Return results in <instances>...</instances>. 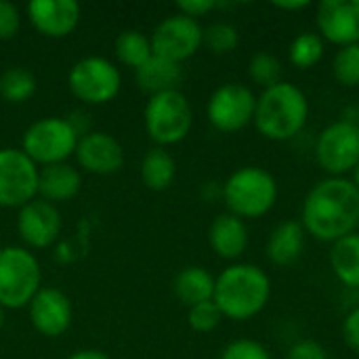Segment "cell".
I'll use <instances>...</instances> for the list:
<instances>
[{"label":"cell","mask_w":359,"mask_h":359,"mask_svg":"<svg viewBox=\"0 0 359 359\" xmlns=\"http://www.w3.org/2000/svg\"><path fill=\"white\" fill-rule=\"evenodd\" d=\"M328 263L341 284L359 288V231L337 240L330 246Z\"/></svg>","instance_id":"cell-23"},{"label":"cell","mask_w":359,"mask_h":359,"mask_svg":"<svg viewBox=\"0 0 359 359\" xmlns=\"http://www.w3.org/2000/svg\"><path fill=\"white\" fill-rule=\"evenodd\" d=\"M257 95L242 82H227L215 88L206 103L208 122L221 133H238L252 124Z\"/></svg>","instance_id":"cell-10"},{"label":"cell","mask_w":359,"mask_h":359,"mask_svg":"<svg viewBox=\"0 0 359 359\" xmlns=\"http://www.w3.org/2000/svg\"><path fill=\"white\" fill-rule=\"evenodd\" d=\"M76 162L84 172L90 175H114L124 166V149L120 141L101 130H88L78 139L76 145Z\"/></svg>","instance_id":"cell-15"},{"label":"cell","mask_w":359,"mask_h":359,"mask_svg":"<svg viewBox=\"0 0 359 359\" xmlns=\"http://www.w3.org/2000/svg\"><path fill=\"white\" fill-rule=\"evenodd\" d=\"M151 50L158 57L183 63L194 57L204 44V27L200 21L181 13L164 17L151 34Z\"/></svg>","instance_id":"cell-12"},{"label":"cell","mask_w":359,"mask_h":359,"mask_svg":"<svg viewBox=\"0 0 359 359\" xmlns=\"http://www.w3.org/2000/svg\"><path fill=\"white\" fill-rule=\"evenodd\" d=\"M343 339L345 343L359 353V307L351 309L343 320Z\"/></svg>","instance_id":"cell-36"},{"label":"cell","mask_w":359,"mask_h":359,"mask_svg":"<svg viewBox=\"0 0 359 359\" xmlns=\"http://www.w3.org/2000/svg\"><path fill=\"white\" fill-rule=\"evenodd\" d=\"M326 42L318 32H301L292 38L288 46V59L299 69H309L318 65L324 57Z\"/></svg>","instance_id":"cell-26"},{"label":"cell","mask_w":359,"mask_h":359,"mask_svg":"<svg viewBox=\"0 0 359 359\" xmlns=\"http://www.w3.org/2000/svg\"><path fill=\"white\" fill-rule=\"evenodd\" d=\"M78 130L67 118L48 116L32 122L21 139V151L36 166H50L67 162L78 145Z\"/></svg>","instance_id":"cell-7"},{"label":"cell","mask_w":359,"mask_h":359,"mask_svg":"<svg viewBox=\"0 0 359 359\" xmlns=\"http://www.w3.org/2000/svg\"><path fill=\"white\" fill-rule=\"evenodd\" d=\"M82 187V175L76 166L61 162L42 166L38 170V198L50 204H61L78 196Z\"/></svg>","instance_id":"cell-19"},{"label":"cell","mask_w":359,"mask_h":359,"mask_svg":"<svg viewBox=\"0 0 359 359\" xmlns=\"http://www.w3.org/2000/svg\"><path fill=\"white\" fill-rule=\"evenodd\" d=\"M355 122V126H358V133H359V116H358V120H353Z\"/></svg>","instance_id":"cell-41"},{"label":"cell","mask_w":359,"mask_h":359,"mask_svg":"<svg viewBox=\"0 0 359 359\" xmlns=\"http://www.w3.org/2000/svg\"><path fill=\"white\" fill-rule=\"evenodd\" d=\"M269 297L271 280L255 263H233L215 278L212 301L227 320H252L267 307Z\"/></svg>","instance_id":"cell-2"},{"label":"cell","mask_w":359,"mask_h":359,"mask_svg":"<svg viewBox=\"0 0 359 359\" xmlns=\"http://www.w3.org/2000/svg\"><path fill=\"white\" fill-rule=\"evenodd\" d=\"M351 181H353V185L359 189V162L358 166L353 168V172H351Z\"/></svg>","instance_id":"cell-39"},{"label":"cell","mask_w":359,"mask_h":359,"mask_svg":"<svg viewBox=\"0 0 359 359\" xmlns=\"http://www.w3.org/2000/svg\"><path fill=\"white\" fill-rule=\"evenodd\" d=\"M309 111L307 95L297 84L282 80L261 90L252 122L265 139L290 141L307 126Z\"/></svg>","instance_id":"cell-3"},{"label":"cell","mask_w":359,"mask_h":359,"mask_svg":"<svg viewBox=\"0 0 359 359\" xmlns=\"http://www.w3.org/2000/svg\"><path fill=\"white\" fill-rule=\"evenodd\" d=\"M307 231L301 221H284L276 225L267 240V259L278 267H288L297 263L305 250Z\"/></svg>","instance_id":"cell-20"},{"label":"cell","mask_w":359,"mask_h":359,"mask_svg":"<svg viewBox=\"0 0 359 359\" xmlns=\"http://www.w3.org/2000/svg\"><path fill=\"white\" fill-rule=\"evenodd\" d=\"M318 34L324 42L359 44V0H322L316 8Z\"/></svg>","instance_id":"cell-13"},{"label":"cell","mask_w":359,"mask_h":359,"mask_svg":"<svg viewBox=\"0 0 359 359\" xmlns=\"http://www.w3.org/2000/svg\"><path fill=\"white\" fill-rule=\"evenodd\" d=\"M17 231L29 248H48L61 236V215L55 204L36 198L19 208Z\"/></svg>","instance_id":"cell-16"},{"label":"cell","mask_w":359,"mask_h":359,"mask_svg":"<svg viewBox=\"0 0 359 359\" xmlns=\"http://www.w3.org/2000/svg\"><path fill=\"white\" fill-rule=\"evenodd\" d=\"M65 359H111L107 353L99 351V349H80L76 353H72L69 358Z\"/></svg>","instance_id":"cell-38"},{"label":"cell","mask_w":359,"mask_h":359,"mask_svg":"<svg viewBox=\"0 0 359 359\" xmlns=\"http://www.w3.org/2000/svg\"><path fill=\"white\" fill-rule=\"evenodd\" d=\"M194 124V111L181 90L151 95L143 109V126L156 147L181 143Z\"/></svg>","instance_id":"cell-5"},{"label":"cell","mask_w":359,"mask_h":359,"mask_svg":"<svg viewBox=\"0 0 359 359\" xmlns=\"http://www.w3.org/2000/svg\"><path fill=\"white\" fill-rule=\"evenodd\" d=\"M223 322V313L219 311L217 303L215 301H206V303H200V305H194L189 307V313H187V324L191 330L196 332H212L219 328V324Z\"/></svg>","instance_id":"cell-31"},{"label":"cell","mask_w":359,"mask_h":359,"mask_svg":"<svg viewBox=\"0 0 359 359\" xmlns=\"http://www.w3.org/2000/svg\"><path fill=\"white\" fill-rule=\"evenodd\" d=\"M219 359H271L265 345L252 339H238L231 341Z\"/></svg>","instance_id":"cell-32"},{"label":"cell","mask_w":359,"mask_h":359,"mask_svg":"<svg viewBox=\"0 0 359 359\" xmlns=\"http://www.w3.org/2000/svg\"><path fill=\"white\" fill-rule=\"evenodd\" d=\"M177 175V162L164 147H151L141 160V181L151 191H166Z\"/></svg>","instance_id":"cell-24"},{"label":"cell","mask_w":359,"mask_h":359,"mask_svg":"<svg viewBox=\"0 0 359 359\" xmlns=\"http://www.w3.org/2000/svg\"><path fill=\"white\" fill-rule=\"evenodd\" d=\"M25 11L34 29L46 38H65L80 23L76 0H32Z\"/></svg>","instance_id":"cell-17"},{"label":"cell","mask_w":359,"mask_h":359,"mask_svg":"<svg viewBox=\"0 0 359 359\" xmlns=\"http://www.w3.org/2000/svg\"><path fill=\"white\" fill-rule=\"evenodd\" d=\"M2 326H4V309L0 307V330H2Z\"/></svg>","instance_id":"cell-40"},{"label":"cell","mask_w":359,"mask_h":359,"mask_svg":"<svg viewBox=\"0 0 359 359\" xmlns=\"http://www.w3.org/2000/svg\"><path fill=\"white\" fill-rule=\"evenodd\" d=\"M286 359H330L328 351L316 341H299L288 349Z\"/></svg>","instance_id":"cell-34"},{"label":"cell","mask_w":359,"mask_h":359,"mask_svg":"<svg viewBox=\"0 0 359 359\" xmlns=\"http://www.w3.org/2000/svg\"><path fill=\"white\" fill-rule=\"evenodd\" d=\"M332 74L339 84L353 88L359 86V44L341 46L332 59Z\"/></svg>","instance_id":"cell-30"},{"label":"cell","mask_w":359,"mask_h":359,"mask_svg":"<svg viewBox=\"0 0 359 359\" xmlns=\"http://www.w3.org/2000/svg\"><path fill=\"white\" fill-rule=\"evenodd\" d=\"M316 160L328 177H347L359 162V133L351 118L328 124L316 139Z\"/></svg>","instance_id":"cell-9"},{"label":"cell","mask_w":359,"mask_h":359,"mask_svg":"<svg viewBox=\"0 0 359 359\" xmlns=\"http://www.w3.org/2000/svg\"><path fill=\"white\" fill-rule=\"evenodd\" d=\"M221 194L227 212L244 221L267 215L278 202L280 187L269 170L261 166H242L227 177Z\"/></svg>","instance_id":"cell-4"},{"label":"cell","mask_w":359,"mask_h":359,"mask_svg":"<svg viewBox=\"0 0 359 359\" xmlns=\"http://www.w3.org/2000/svg\"><path fill=\"white\" fill-rule=\"evenodd\" d=\"M114 53L124 67H130L135 72L154 55L151 40L139 29H124L122 34H118L114 42Z\"/></svg>","instance_id":"cell-25"},{"label":"cell","mask_w":359,"mask_h":359,"mask_svg":"<svg viewBox=\"0 0 359 359\" xmlns=\"http://www.w3.org/2000/svg\"><path fill=\"white\" fill-rule=\"evenodd\" d=\"M248 76L261 88H269V86L282 82V61L273 53L259 50L250 57Z\"/></svg>","instance_id":"cell-28"},{"label":"cell","mask_w":359,"mask_h":359,"mask_svg":"<svg viewBox=\"0 0 359 359\" xmlns=\"http://www.w3.org/2000/svg\"><path fill=\"white\" fill-rule=\"evenodd\" d=\"M36 93V78L25 67H8L0 74V97L6 103H25Z\"/></svg>","instance_id":"cell-27"},{"label":"cell","mask_w":359,"mask_h":359,"mask_svg":"<svg viewBox=\"0 0 359 359\" xmlns=\"http://www.w3.org/2000/svg\"><path fill=\"white\" fill-rule=\"evenodd\" d=\"M29 322L36 332L48 339H57L65 334L72 326L74 309L69 297L53 286H44L36 292L32 303L27 305Z\"/></svg>","instance_id":"cell-14"},{"label":"cell","mask_w":359,"mask_h":359,"mask_svg":"<svg viewBox=\"0 0 359 359\" xmlns=\"http://www.w3.org/2000/svg\"><path fill=\"white\" fill-rule=\"evenodd\" d=\"M248 240L250 236L246 223L231 212L215 217V221L208 227V244L215 250V255L225 261H238L246 252Z\"/></svg>","instance_id":"cell-18"},{"label":"cell","mask_w":359,"mask_h":359,"mask_svg":"<svg viewBox=\"0 0 359 359\" xmlns=\"http://www.w3.org/2000/svg\"><path fill=\"white\" fill-rule=\"evenodd\" d=\"M21 27V13L13 2L0 0V40H11Z\"/></svg>","instance_id":"cell-33"},{"label":"cell","mask_w":359,"mask_h":359,"mask_svg":"<svg viewBox=\"0 0 359 359\" xmlns=\"http://www.w3.org/2000/svg\"><path fill=\"white\" fill-rule=\"evenodd\" d=\"M301 225L307 236L334 244L359 227V189L347 177H326L305 196Z\"/></svg>","instance_id":"cell-1"},{"label":"cell","mask_w":359,"mask_h":359,"mask_svg":"<svg viewBox=\"0 0 359 359\" xmlns=\"http://www.w3.org/2000/svg\"><path fill=\"white\" fill-rule=\"evenodd\" d=\"M204 44L215 55H229L240 44V32L229 21H215L204 27Z\"/></svg>","instance_id":"cell-29"},{"label":"cell","mask_w":359,"mask_h":359,"mask_svg":"<svg viewBox=\"0 0 359 359\" xmlns=\"http://www.w3.org/2000/svg\"><path fill=\"white\" fill-rule=\"evenodd\" d=\"M42 288L40 263L27 248H0V307L23 309Z\"/></svg>","instance_id":"cell-6"},{"label":"cell","mask_w":359,"mask_h":359,"mask_svg":"<svg viewBox=\"0 0 359 359\" xmlns=\"http://www.w3.org/2000/svg\"><path fill=\"white\" fill-rule=\"evenodd\" d=\"M217 6H219V2H215V0H179L177 2V11L196 21L200 17L208 15L210 11H215Z\"/></svg>","instance_id":"cell-35"},{"label":"cell","mask_w":359,"mask_h":359,"mask_svg":"<svg viewBox=\"0 0 359 359\" xmlns=\"http://www.w3.org/2000/svg\"><path fill=\"white\" fill-rule=\"evenodd\" d=\"M38 170L21 149H0V208H21L36 200Z\"/></svg>","instance_id":"cell-11"},{"label":"cell","mask_w":359,"mask_h":359,"mask_svg":"<svg viewBox=\"0 0 359 359\" xmlns=\"http://www.w3.org/2000/svg\"><path fill=\"white\" fill-rule=\"evenodd\" d=\"M273 6H276V8H280V11L297 13V11H305V8H309V6H311V2H309V0H276V2H273Z\"/></svg>","instance_id":"cell-37"},{"label":"cell","mask_w":359,"mask_h":359,"mask_svg":"<svg viewBox=\"0 0 359 359\" xmlns=\"http://www.w3.org/2000/svg\"><path fill=\"white\" fill-rule=\"evenodd\" d=\"M72 95L86 105H105L114 101L122 86L118 67L105 57H84L67 74Z\"/></svg>","instance_id":"cell-8"},{"label":"cell","mask_w":359,"mask_h":359,"mask_svg":"<svg viewBox=\"0 0 359 359\" xmlns=\"http://www.w3.org/2000/svg\"><path fill=\"white\" fill-rule=\"evenodd\" d=\"M175 294L187 307L212 301V297H215V276L208 269L198 267V265L185 267L175 278Z\"/></svg>","instance_id":"cell-22"},{"label":"cell","mask_w":359,"mask_h":359,"mask_svg":"<svg viewBox=\"0 0 359 359\" xmlns=\"http://www.w3.org/2000/svg\"><path fill=\"white\" fill-rule=\"evenodd\" d=\"M137 84L141 90L151 95L158 93H168V90H179V84L183 80V67L181 63H175L170 59L151 55L137 72Z\"/></svg>","instance_id":"cell-21"}]
</instances>
